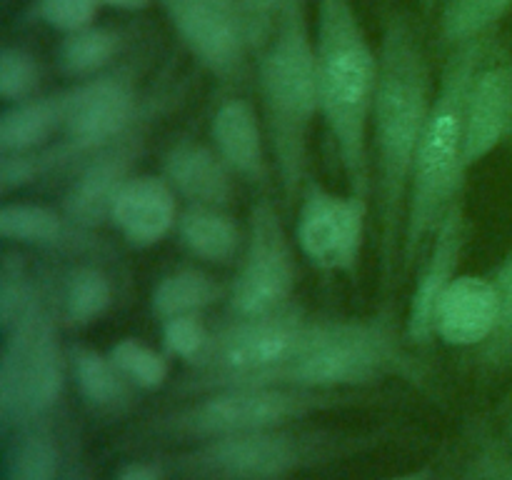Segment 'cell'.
Segmentation results:
<instances>
[{"label": "cell", "mask_w": 512, "mask_h": 480, "mask_svg": "<svg viewBox=\"0 0 512 480\" xmlns=\"http://www.w3.org/2000/svg\"><path fill=\"white\" fill-rule=\"evenodd\" d=\"M378 60L370 118V175L378 218L380 280L390 285L400 270L410 178L435 93L423 38L405 13H393L385 23Z\"/></svg>", "instance_id": "1"}, {"label": "cell", "mask_w": 512, "mask_h": 480, "mask_svg": "<svg viewBox=\"0 0 512 480\" xmlns=\"http://www.w3.org/2000/svg\"><path fill=\"white\" fill-rule=\"evenodd\" d=\"M313 38L320 115L350 193L370 203V118L378 88V50L370 43L355 0H318Z\"/></svg>", "instance_id": "2"}, {"label": "cell", "mask_w": 512, "mask_h": 480, "mask_svg": "<svg viewBox=\"0 0 512 480\" xmlns=\"http://www.w3.org/2000/svg\"><path fill=\"white\" fill-rule=\"evenodd\" d=\"M485 55L488 38L458 45L445 60L410 178L400 245L403 275L418 265L440 220L463 198V183L470 170L465 158V100Z\"/></svg>", "instance_id": "3"}, {"label": "cell", "mask_w": 512, "mask_h": 480, "mask_svg": "<svg viewBox=\"0 0 512 480\" xmlns=\"http://www.w3.org/2000/svg\"><path fill=\"white\" fill-rule=\"evenodd\" d=\"M258 88L283 203L293 208L308 178V143L320 113L315 38L305 0H293L258 50Z\"/></svg>", "instance_id": "4"}, {"label": "cell", "mask_w": 512, "mask_h": 480, "mask_svg": "<svg viewBox=\"0 0 512 480\" xmlns=\"http://www.w3.org/2000/svg\"><path fill=\"white\" fill-rule=\"evenodd\" d=\"M0 335V425L10 433L43 423L63 395L70 363L60 343L55 295L43 288L30 313Z\"/></svg>", "instance_id": "5"}, {"label": "cell", "mask_w": 512, "mask_h": 480, "mask_svg": "<svg viewBox=\"0 0 512 480\" xmlns=\"http://www.w3.org/2000/svg\"><path fill=\"white\" fill-rule=\"evenodd\" d=\"M320 320H308L295 305L263 318H235L210 333L208 348L195 363V385H270L275 375L315 340Z\"/></svg>", "instance_id": "6"}, {"label": "cell", "mask_w": 512, "mask_h": 480, "mask_svg": "<svg viewBox=\"0 0 512 480\" xmlns=\"http://www.w3.org/2000/svg\"><path fill=\"white\" fill-rule=\"evenodd\" d=\"M398 333L390 318L320 320L313 343L295 355L270 385L338 390L365 385L398 368Z\"/></svg>", "instance_id": "7"}, {"label": "cell", "mask_w": 512, "mask_h": 480, "mask_svg": "<svg viewBox=\"0 0 512 480\" xmlns=\"http://www.w3.org/2000/svg\"><path fill=\"white\" fill-rule=\"evenodd\" d=\"M325 393L290 385H225L168 418V428L198 440L285 428L323 405Z\"/></svg>", "instance_id": "8"}, {"label": "cell", "mask_w": 512, "mask_h": 480, "mask_svg": "<svg viewBox=\"0 0 512 480\" xmlns=\"http://www.w3.org/2000/svg\"><path fill=\"white\" fill-rule=\"evenodd\" d=\"M65 118L58 143L65 163L80 165L138 128L140 95L130 65H115L63 90Z\"/></svg>", "instance_id": "9"}, {"label": "cell", "mask_w": 512, "mask_h": 480, "mask_svg": "<svg viewBox=\"0 0 512 480\" xmlns=\"http://www.w3.org/2000/svg\"><path fill=\"white\" fill-rule=\"evenodd\" d=\"M318 435L285 428L210 438L180 458L188 480H278L318 458Z\"/></svg>", "instance_id": "10"}, {"label": "cell", "mask_w": 512, "mask_h": 480, "mask_svg": "<svg viewBox=\"0 0 512 480\" xmlns=\"http://www.w3.org/2000/svg\"><path fill=\"white\" fill-rule=\"evenodd\" d=\"M295 290V255L278 208L260 198L250 210L243 258L230 285L235 318H263L288 308Z\"/></svg>", "instance_id": "11"}, {"label": "cell", "mask_w": 512, "mask_h": 480, "mask_svg": "<svg viewBox=\"0 0 512 480\" xmlns=\"http://www.w3.org/2000/svg\"><path fill=\"white\" fill-rule=\"evenodd\" d=\"M368 205L358 195H340L318 183L300 195L295 240L305 260L328 273H355L363 253Z\"/></svg>", "instance_id": "12"}, {"label": "cell", "mask_w": 512, "mask_h": 480, "mask_svg": "<svg viewBox=\"0 0 512 480\" xmlns=\"http://www.w3.org/2000/svg\"><path fill=\"white\" fill-rule=\"evenodd\" d=\"M143 153V130H130L110 148L90 155L78 165V175L70 180L60 210L73 225L83 230H98L110 223V213L123 185L133 178L135 160Z\"/></svg>", "instance_id": "13"}, {"label": "cell", "mask_w": 512, "mask_h": 480, "mask_svg": "<svg viewBox=\"0 0 512 480\" xmlns=\"http://www.w3.org/2000/svg\"><path fill=\"white\" fill-rule=\"evenodd\" d=\"M465 203L463 198L440 220L438 230L425 248V260L418 270L413 295H410L408 318H405V338L413 345H428L435 340V318L443 295L458 278L460 260L465 250Z\"/></svg>", "instance_id": "14"}, {"label": "cell", "mask_w": 512, "mask_h": 480, "mask_svg": "<svg viewBox=\"0 0 512 480\" xmlns=\"http://www.w3.org/2000/svg\"><path fill=\"white\" fill-rule=\"evenodd\" d=\"M512 133V65L488 58L480 63L465 100V158L483 163Z\"/></svg>", "instance_id": "15"}, {"label": "cell", "mask_w": 512, "mask_h": 480, "mask_svg": "<svg viewBox=\"0 0 512 480\" xmlns=\"http://www.w3.org/2000/svg\"><path fill=\"white\" fill-rule=\"evenodd\" d=\"M178 200L163 175H133L115 198L110 225L133 248H153L178 228Z\"/></svg>", "instance_id": "16"}, {"label": "cell", "mask_w": 512, "mask_h": 480, "mask_svg": "<svg viewBox=\"0 0 512 480\" xmlns=\"http://www.w3.org/2000/svg\"><path fill=\"white\" fill-rule=\"evenodd\" d=\"M498 325V288L493 278L460 273L443 295L435 338L453 348H483Z\"/></svg>", "instance_id": "17"}, {"label": "cell", "mask_w": 512, "mask_h": 480, "mask_svg": "<svg viewBox=\"0 0 512 480\" xmlns=\"http://www.w3.org/2000/svg\"><path fill=\"white\" fill-rule=\"evenodd\" d=\"M210 140L235 178L250 185L268 183V135L250 100L225 98L210 118Z\"/></svg>", "instance_id": "18"}, {"label": "cell", "mask_w": 512, "mask_h": 480, "mask_svg": "<svg viewBox=\"0 0 512 480\" xmlns=\"http://www.w3.org/2000/svg\"><path fill=\"white\" fill-rule=\"evenodd\" d=\"M163 178L188 205L225 208L233 200V170L218 150L183 140L173 145L163 160Z\"/></svg>", "instance_id": "19"}, {"label": "cell", "mask_w": 512, "mask_h": 480, "mask_svg": "<svg viewBox=\"0 0 512 480\" xmlns=\"http://www.w3.org/2000/svg\"><path fill=\"white\" fill-rule=\"evenodd\" d=\"M0 235L15 245L35 248H85L90 230L78 228L63 210L30 200H5L0 208Z\"/></svg>", "instance_id": "20"}, {"label": "cell", "mask_w": 512, "mask_h": 480, "mask_svg": "<svg viewBox=\"0 0 512 480\" xmlns=\"http://www.w3.org/2000/svg\"><path fill=\"white\" fill-rule=\"evenodd\" d=\"M65 118L63 90L8 103L0 113V153L40 150L60 135Z\"/></svg>", "instance_id": "21"}, {"label": "cell", "mask_w": 512, "mask_h": 480, "mask_svg": "<svg viewBox=\"0 0 512 480\" xmlns=\"http://www.w3.org/2000/svg\"><path fill=\"white\" fill-rule=\"evenodd\" d=\"M178 235L193 258L213 265H230L245 248L240 225L225 213V208L210 205H188L180 213Z\"/></svg>", "instance_id": "22"}, {"label": "cell", "mask_w": 512, "mask_h": 480, "mask_svg": "<svg viewBox=\"0 0 512 480\" xmlns=\"http://www.w3.org/2000/svg\"><path fill=\"white\" fill-rule=\"evenodd\" d=\"M128 45V33L115 25H88L60 38L55 65L65 78L85 80L115 68Z\"/></svg>", "instance_id": "23"}, {"label": "cell", "mask_w": 512, "mask_h": 480, "mask_svg": "<svg viewBox=\"0 0 512 480\" xmlns=\"http://www.w3.org/2000/svg\"><path fill=\"white\" fill-rule=\"evenodd\" d=\"M115 298V288L110 275L98 265H73L60 283V293L55 298L58 318H63L70 328H88L95 320L103 318Z\"/></svg>", "instance_id": "24"}, {"label": "cell", "mask_w": 512, "mask_h": 480, "mask_svg": "<svg viewBox=\"0 0 512 480\" xmlns=\"http://www.w3.org/2000/svg\"><path fill=\"white\" fill-rule=\"evenodd\" d=\"M68 363L85 403L98 410H120L128 405L133 385L120 373L110 353H100L88 345H70Z\"/></svg>", "instance_id": "25"}, {"label": "cell", "mask_w": 512, "mask_h": 480, "mask_svg": "<svg viewBox=\"0 0 512 480\" xmlns=\"http://www.w3.org/2000/svg\"><path fill=\"white\" fill-rule=\"evenodd\" d=\"M3 455V480H60V448L40 423L10 430Z\"/></svg>", "instance_id": "26"}, {"label": "cell", "mask_w": 512, "mask_h": 480, "mask_svg": "<svg viewBox=\"0 0 512 480\" xmlns=\"http://www.w3.org/2000/svg\"><path fill=\"white\" fill-rule=\"evenodd\" d=\"M220 298V285L200 268H178L163 275L150 293V313L158 323L180 315H200Z\"/></svg>", "instance_id": "27"}, {"label": "cell", "mask_w": 512, "mask_h": 480, "mask_svg": "<svg viewBox=\"0 0 512 480\" xmlns=\"http://www.w3.org/2000/svg\"><path fill=\"white\" fill-rule=\"evenodd\" d=\"M512 13V0H443L438 35L448 50L485 40Z\"/></svg>", "instance_id": "28"}, {"label": "cell", "mask_w": 512, "mask_h": 480, "mask_svg": "<svg viewBox=\"0 0 512 480\" xmlns=\"http://www.w3.org/2000/svg\"><path fill=\"white\" fill-rule=\"evenodd\" d=\"M43 288L20 250H5L0 260V333L30 313Z\"/></svg>", "instance_id": "29"}, {"label": "cell", "mask_w": 512, "mask_h": 480, "mask_svg": "<svg viewBox=\"0 0 512 480\" xmlns=\"http://www.w3.org/2000/svg\"><path fill=\"white\" fill-rule=\"evenodd\" d=\"M108 353L133 388L155 390L168 380V358L143 340L120 338Z\"/></svg>", "instance_id": "30"}, {"label": "cell", "mask_w": 512, "mask_h": 480, "mask_svg": "<svg viewBox=\"0 0 512 480\" xmlns=\"http://www.w3.org/2000/svg\"><path fill=\"white\" fill-rule=\"evenodd\" d=\"M43 68L28 48L5 43L0 50V98L5 103H20L38 95Z\"/></svg>", "instance_id": "31"}, {"label": "cell", "mask_w": 512, "mask_h": 480, "mask_svg": "<svg viewBox=\"0 0 512 480\" xmlns=\"http://www.w3.org/2000/svg\"><path fill=\"white\" fill-rule=\"evenodd\" d=\"M63 165L58 145L53 148L28 150V153H0V195L10 198L18 190L38 183L43 175L53 173Z\"/></svg>", "instance_id": "32"}, {"label": "cell", "mask_w": 512, "mask_h": 480, "mask_svg": "<svg viewBox=\"0 0 512 480\" xmlns=\"http://www.w3.org/2000/svg\"><path fill=\"white\" fill-rule=\"evenodd\" d=\"M493 280L498 288V325H495L493 338L480 348V353L488 363L503 365L512 360V250L495 270Z\"/></svg>", "instance_id": "33"}, {"label": "cell", "mask_w": 512, "mask_h": 480, "mask_svg": "<svg viewBox=\"0 0 512 480\" xmlns=\"http://www.w3.org/2000/svg\"><path fill=\"white\" fill-rule=\"evenodd\" d=\"M100 0H33L30 15L55 33L68 35L98 23Z\"/></svg>", "instance_id": "34"}, {"label": "cell", "mask_w": 512, "mask_h": 480, "mask_svg": "<svg viewBox=\"0 0 512 480\" xmlns=\"http://www.w3.org/2000/svg\"><path fill=\"white\" fill-rule=\"evenodd\" d=\"M160 333H163V348L173 358L188 360L193 365L205 353L210 340V333L200 315H180V318L165 320V323H160Z\"/></svg>", "instance_id": "35"}, {"label": "cell", "mask_w": 512, "mask_h": 480, "mask_svg": "<svg viewBox=\"0 0 512 480\" xmlns=\"http://www.w3.org/2000/svg\"><path fill=\"white\" fill-rule=\"evenodd\" d=\"M238 3L240 10H243L245 23H248L250 43H253V50L258 53L260 45L268 40L270 30L275 28L278 18L283 15V10L293 0H238Z\"/></svg>", "instance_id": "36"}, {"label": "cell", "mask_w": 512, "mask_h": 480, "mask_svg": "<svg viewBox=\"0 0 512 480\" xmlns=\"http://www.w3.org/2000/svg\"><path fill=\"white\" fill-rule=\"evenodd\" d=\"M113 480H163L158 468L150 463H128L115 473Z\"/></svg>", "instance_id": "37"}, {"label": "cell", "mask_w": 512, "mask_h": 480, "mask_svg": "<svg viewBox=\"0 0 512 480\" xmlns=\"http://www.w3.org/2000/svg\"><path fill=\"white\" fill-rule=\"evenodd\" d=\"M155 0H100L103 8L118 10V13H143L153 5Z\"/></svg>", "instance_id": "38"}, {"label": "cell", "mask_w": 512, "mask_h": 480, "mask_svg": "<svg viewBox=\"0 0 512 480\" xmlns=\"http://www.w3.org/2000/svg\"><path fill=\"white\" fill-rule=\"evenodd\" d=\"M155 3H160V8H163L165 18H168V15H175V13H180V10L195 8V5L210 3V0H155Z\"/></svg>", "instance_id": "39"}, {"label": "cell", "mask_w": 512, "mask_h": 480, "mask_svg": "<svg viewBox=\"0 0 512 480\" xmlns=\"http://www.w3.org/2000/svg\"><path fill=\"white\" fill-rule=\"evenodd\" d=\"M60 480H88V475H85L83 468L73 465V468H68L63 475H60Z\"/></svg>", "instance_id": "40"}, {"label": "cell", "mask_w": 512, "mask_h": 480, "mask_svg": "<svg viewBox=\"0 0 512 480\" xmlns=\"http://www.w3.org/2000/svg\"><path fill=\"white\" fill-rule=\"evenodd\" d=\"M415 3H420V5H423L425 10H433V8H438V5L443 3V0H415Z\"/></svg>", "instance_id": "41"}, {"label": "cell", "mask_w": 512, "mask_h": 480, "mask_svg": "<svg viewBox=\"0 0 512 480\" xmlns=\"http://www.w3.org/2000/svg\"><path fill=\"white\" fill-rule=\"evenodd\" d=\"M485 480H508V478H500V475H493V478H485Z\"/></svg>", "instance_id": "42"}, {"label": "cell", "mask_w": 512, "mask_h": 480, "mask_svg": "<svg viewBox=\"0 0 512 480\" xmlns=\"http://www.w3.org/2000/svg\"><path fill=\"white\" fill-rule=\"evenodd\" d=\"M390 480H415V478H390Z\"/></svg>", "instance_id": "43"}]
</instances>
